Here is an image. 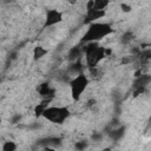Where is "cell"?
<instances>
[{
	"instance_id": "obj_7",
	"label": "cell",
	"mask_w": 151,
	"mask_h": 151,
	"mask_svg": "<svg viewBox=\"0 0 151 151\" xmlns=\"http://www.w3.org/2000/svg\"><path fill=\"white\" fill-rule=\"evenodd\" d=\"M48 106H50V105H48V100L38 104V105L35 106V109H34V113H35V116H37V117H42L45 110H46Z\"/></svg>"
},
{
	"instance_id": "obj_4",
	"label": "cell",
	"mask_w": 151,
	"mask_h": 151,
	"mask_svg": "<svg viewBox=\"0 0 151 151\" xmlns=\"http://www.w3.org/2000/svg\"><path fill=\"white\" fill-rule=\"evenodd\" d=\"M105 53H106V50L104 47L97 46L94 42L88 44V46L86 47V60H87V64L90 66H92V67L96 66L97 64H99L104 59Z\"/></svg>"
},
{
	"instance_id": "obj_5",
	"label": "cell",
	"mask_w": 151,
	"mask_h": 151,
	"mask_svg": "<svg viewBox=\"0 0 151 151\" xmlns=\"http://www.w3.org/2000/svg\"><path fill=\"white\" fill-rule=\"evenodd\" d=\"M63 21V13L55 8L47 9L46 15H45V22H44V28L54 26L59 22Z\"/></svg>"
},
{
	"instance_id": "obj_6",
	"label": "cell",
	"mask_w": 151,
	"mask_h": 151,
	"mask_svg": "<svg viewBox=\"0 0 151 151\" xmlns=\"http://www.w3.org/2000/svg\"><path fill=\"white\" fill-rule=\"evenodd\" d=\"M47 50L46 48H44L42 46H37V47H34V50H33V58L35 59V60H39V59H41L42 57H45L46 54H47Z\"/></svg>"
},
{
	"instance_id": "obj_9",
	"label": "cell",
	"mask_w": 151,
	"mask_h": 151,
	"mask_svg": "<svg viewBox=\"0 0 151 151\" xmlns=\"http://www.w3.org/2000/svg\"><path fill=\"white\" fill-rule=\"evenodd\" d=\"M122 8H123L124 12H129V11H131V7L127 6L126 4H122Z\"/></svg>"
},
{
	"instance_id": "obj_3",
	"label": "cell",
	"mask_w": 151,
	"mask_h": 151,
	"mask_svg": "<svg viewBox=\"0 0 151 151\" xmlns=\"http://www.w3.org/2000/svg\"><path fill=\"white\" fill-rule=\"evenodd\" d=\"M88 78L80 73L78 76H76L71 83H70V88H71V97L74 99V100H79L84 93V91L86 90V87L88 86Z\"/></svg>"
},
{
	"instance_id": "obj_11",
	"label": "cell",
	"mask_w": 151,
	"mask_h": 151,
	"mask_svg": "<svg viewBox=\"0 0 151 151\" xmlns=\"http://www.w3.org/2000/svg\"><path fill=\"white\" fill-rule=\"evenodd\" d=\"M105 151H107V150H105Z\"/></svg>"
},
{
	"instance_id": "obj_8",
	"label": "cell",
	"mask_w": 151,
	"mask_h": 151,
	"mask_svg": "<svg viewBox=\"0 0 151 151\" xmlns=\"http://www.w3.org/2000/svg\"><path fill=\"white\" fill-rule=\"evenodd\" d=\"M17 150V144L12 140L5 142L2 145V151H15Z\"/></svg>"
},
{
	"instance_id": "obj_10",
	"label": "cell",
	"mask_w": 151,
	"mask_h": 151,
	"mask_svg": "<svg viewBox=\"0 0 151 151\" xmlns=\"http://www.w3.org/2000/svg\"><path fill=\"white\" fill-rule=\"evenodd\" d=\"M42 151H55V150H53V149H50V147H45Z\"/></svg>"
},
{
	"instance_id": "obj_1",
	"label": "cell",
	"mask_w": 151,
	"mask_h": 151,
	"mask_svg": "<svg viewBox=\"0 0 151 151\" xmlns=\"http://www.w3.org/2000/svg\"><path fill=\"white\" fill-rule=\"evenodd\" d=\"M112 32H113V28L111 27V25L106 22H92L88 25V28L86 29L81 41H85L88 44L96 42L110 35Z\"/></svg>"
},
{
	"instance_id": "obj_2",
	"label": "cell",
	"mask_w": 151,
	"mask_h": 151,
	"mask_svg": "<svg viewBox=\"0 0 151 151\" xmlns=\"http://www.w3.org/2000/svg\"><path fill=\"white\" fill-rule=\"evenodd\" d=\"M42 117L48 122L55 124H63L70 117V111L66 106H48L45 110Z\"/></svg>"
}]
</instances>
